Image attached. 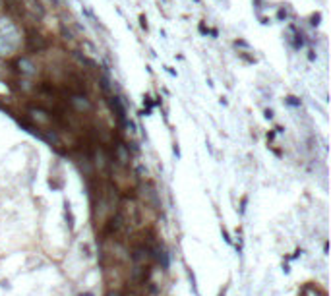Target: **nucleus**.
Returning <instances> with one entry per match:
<instances>
[{"instance_id":"nucleus-3","label":"nucleus","mask_w":331,"mask_h":296,"mask_svg":"<svg viewBox=\"0 0 331 296\" xmlns=\"http://www.w3.org/2000/svg\"><path fill=\"white\" fill-rule=\"evenodd\" d=\"M109 296H122V295H120V293H111Z\"/></svg>"},{"instance_id":"nucleus-1","label":"nucleus","mask_w":331,"mask_h":296,"mask_svg":"<svg viewBox=\"0 0 331 296\" xmlns=\"http://www.w3.org/2000/svg\"><path fill=\"white\" fill-rule=\"evenodd\" d=\"M19 70H21V74H33L35 72V66H33V62L29 60V58H21L19 60Z\"/></svg>"},{"instance_id":"nucleus-2","label":"nucleus","mask_w":331,"mask_h":296,"mask_svg":"<svg viewBox=\"0 0 331 296\" xmlns=\"http://www.w3.org/2000/svg\"><path fill=\"white\" fill-rule=\"evenodd\" d=\"M132 260H134L136 263L146 262V260H148V250H146V248H136L134 254H132Z\"/></svg>"}]
</instances>
